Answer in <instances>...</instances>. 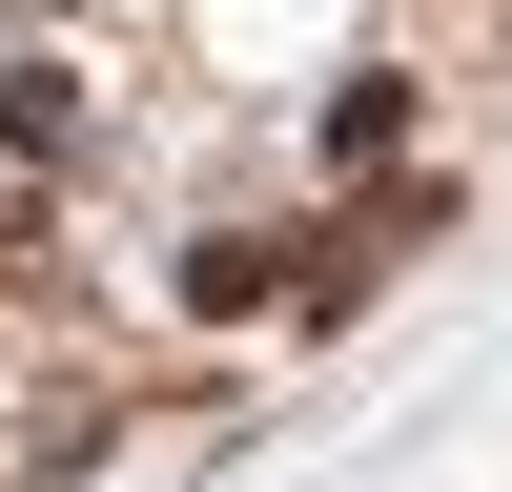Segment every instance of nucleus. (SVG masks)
<instances>
[{"mask_svg": "<svg viewBox=\"0 0 512 492\" xmlns=\"http://www.w3.org/2000/svg\"><path fill=\"white\" fill-rule=\"evenodd\" d=\"M62 451H82V390H0V492H41Z\"/></svg>", "mask_w": 512, "mask_h": 492, "instance_id": "nucleus-1", "label": "nucleus"}]
</instances>
